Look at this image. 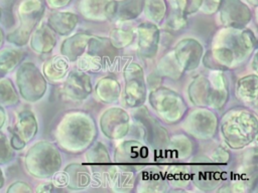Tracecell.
Segmentation results:
<instances>
[{
	"label": "cell",
	"mask_w": 258,
	"mask_h": 193,
	"mask_svg": "<svg viewBox=\"0 0 258 193\" xmlns=\"http://www.w3.org/2000/svg\"><path fill=\"white\" fill-rule=\"evenodd\" d=\"M147 156L146 148L142 147L136 142L124 143L117 150L116 160L121 163H129L130 165H135L141 163Z\"/></svg>",
	"instance_id": "cell-3"
},
{
	"label": "cell",
	"mask_w": 258,
	"mask_h": 193,
	"mask_svg": "<svg viewBox=\"0 0 258 193\" xmlns=\"http://www.w3.org/2000/svg\"><path fill=\"white\" fill-rule=\"evenodd\" d=\"M113 48V45L107 39H92L89 44L88 51V58L91 63L89 69H99L103 66L109 65L108 63L113 60L115 55Z\"/></svg>",
	"instance_id": "cell-2"
},
{
	"label": "cell",
	"mask_w": 258,
	"mask_h": 193,
	"mask_svg": "<svg viewBox=\"0 0 258 193\" xmlns=\"http://www.w3.org/2000/svg\"><path fill=\"white\" fill-rule=\"evenodd\" d=\"M139 38L147 39L139 42L140 51L146 57H152L156 52L158 31L154 26H141L139 28Z\"/></svg>",
	"instance_id": "cell-5"
},
{
	"label": "cell",
	"mask_w": 258,
	"mask_h": 193,
	"mask_svg": "<svg viewBox=\"0 0 258 193\" xmlns=\"http://www.w3.org/2000/svg\"><path fill=\"white\" fill-rule=\"evenodd\" d=\"M138 120L142 123L144 127V131L146 133L147 141L152 144V146H160L157 138L163 142L165 140L166 136H162V133H165L163 131V128L158 125V123L151 118V116L148 114L146 110L139 111L138 112Z\"/></svg>",
	"instance_id": "cell-4"
},
{
	"label": "cell",
	"mask_w": 258,
	"mask_h": 193,
	"mask_svg": "<svg viewBox=\"0 0 258 193\" xmlns=\"http://www.w3.org/2000/svg\"><path fill=\"white\" fill-rule=\"evenodd\" d=\"M142 177H144V180H145V185L147 187H150L152 186V189L153 190V186H158V185H163L162 183V179H161V176L159 174H157L156 172H144L142 173L141 175Z\"/></svg>",
	"instance_id": "cell-7"
},
{
	"label": "cell",
	"mask_w": 258,
	"mask_h": 193,
	"mask_svg": "<svg viewBox=\"0 0 258 193\" xmlns=\"http://www.w3.org/2000/svg\"><path fill=\"white\" fill-rule=\"evenodd\" d=\"M217 167L207 157H198L192 164V179L195 184L203 190H212L220 182Z\"/></svg>",
	"instance_id": "cell-1"
},
{
	"label": "cell",
	"mask_w": 258,
	"mask_h": 193,
	"mask_svg": "<svg viewBox=\"0 0 258 193\" xmlns=\"http://www.w3.org/2000/svg\"><path fill=\"white\" fill-rule=\"evenodd\" d=\"M67 89L69 94L73 95L74 98H78V99L86 98V95L91 91L89 78L84 74H81V75L77 73L71 74L67 83Z\"/></svg>",
	"instance_id": "cell-6"
}]
</instances>
